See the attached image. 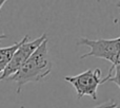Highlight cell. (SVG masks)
<instances>
[{
  "instance_id": "cell-1",
  "label": "cell",
  "mask_w": 120,
  "mask_h": 108,
  "mask_svg": "<svg viewBox=\"0 0 120 108\" xmlns=\"http://www.w3.org/2000/svg\"><path fill=\"white\" fill-rule=\"evenodd\" d=\"M53 64L49 56L48 38L34 51L25 64L11 76L8 81L17 84V93L21 92V88L27 83H37L51 74Z\"/></svg>"
},
{
  "instance_id": "cell-2",
  "label": "cell",
  "mask_w": 120,
  "mask_h": 108,
  "mask_svg": "<svg viewBox=\"0 0 120 108\" xmlns=\"http://www.w3.org/2000/svg\"><path fill=\"white\" fill-rule=\"evenodd\" d=\"M79 46H86L91 50L90 52L80 56L81 59L86 57H97L106 59L112 62L111 68L120 65V37L112 39H89L81 37L78 39Z\"/></svg>"
},
{
  "instance_id": "cell-3",
  "label": "cell",
  "mask_w": 120,
  "mask_h": 108,
  "mask_svg": "<svg viewBox=\"0 0 120 108\" xmlns=\"http://www.w3.org/2000/svg\"><path fill=\"white\" fill-rule=\"evenodd\" d=\"M102 72L99 68L94 70H85L74 76H65L64 79L75 88L77 99L80 100L84 96H91L93 100H97V89L101 84Z\"/></svg>"
},
{
  "instance_id": "cell-4",
  "label": "cell",
  "mask_w": 120,
  "mask_h": 108,
  "mask_svg": "<svg viewBox=\"0 0 120 108\" xmlns=\"http://www.w3.org/2000/svg\"><path fill=\"white\" fill-rule=\"evenodd\" d=\"M29 39H30L29 35H25L23 37L22 44L16 50V52L14 53L11 62H8V67L2 72V74L0 75V82L8 81L11 76H13L25 64V62L34 53V51L46 39V34H42L41 36H39L38 38H36L34 40H31V42Z\"/></svg>"
},
{
  "instance_id": "cell-5",
  "label": "cell",
  "mask_w": 120,
  "mask_h": 108,
  "mask_svg": "<svg viewBox=\"0 0 120 108\" xmlns=\"http://www.w3.org/2000/svg\"><path fill=\"white\" fill-rule=\"evenodd\" d=\"M23 38L18 42H15L14 45L10 47H4V48H0V73H2L5 68L8 67V62H11L14 53L16 52V50L20 47V45L22 44Z\"/></svg>"
},
{
  "instance_id": "cell-6",
  "label": "cell",
  "mask_w": 120,
  "mask_h": 108,
  "mask_svg": "<svg viewBox=\"0 0 120 108\" xmlns=\"http://www.w3.org/2000/svg\"><path fill=\"white\" fill-rule=\"evenodd\" d=\"M105 82H111V83L116 84L120 89V65L114 67V68H110L108 75L104 79H102L101 84L105 83Z\"/></svg>"
},
{
  "instance_id": "cell-7",
  "label": "cell",
  "mask_w": 120,
  "mask_h": 108,
  "mask_svg": "<svg viewBox=\"0 0 120 108\" xmlns=\"http://www.w3.org/2000/svg\"><path fill=\"white\" fill-rule=\"evenodd\" d=\"M6 1H4V0H0V10H1V8L4 5V3H5ZM8 37V36L5 35V34H2V35H0V42H2L3 39H5V38Z\"/></svg>"
},
{
  "instance_id": "cell-8",
  "label": "cell",
  "mask_w": 120,
  "mask_h": 108,
  "mask_svg": "<svg viewBox=\"0 0 120 108\" xmlns=\"http://www.w3.org/2000/svg\"><path fill=\"white\" fill-rule=\"evenodd\" d=\"M118 6H119V8H120V3H118Z\"/></svg>"
}]
</instances>
